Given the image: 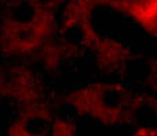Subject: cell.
<instances>
[{"label": "cell", "mask_w": 157, "mask_h": 136, "mask_svg": "<svg viewBox=\"0 0 157 136\" xmlns=\"http://www.w3.org/2000/svg\"><path fill=\"white\" fill-rule=\"evenodd\" d=\"M62 0H10L3 13L2 47L7 55H29L43 48L55 30Z\"/></svg>", "instance_id": "cell-1"}, {"label": "cell", "mask_w": 157, "mask_h": 136, "mask_svg": "<svg viewBox=\"0 0 157 136\" xmlns=\"http://www.w3.org/2000/svg\"><path fill=\"white\" fill-rule=\"evenodd\" d=\"M101 7L114 10L117 15L128 18L149 37L157 39V0H69L61 22L80 18Z\"/></svg>", "instance_id": "cell-3"}, {"label": "cell", "mask_w": 157, "mask_h": 136, "mask_svg": "<svg viewBox=\"0 0 157 136\" xmlns=\"http://www.w3.org/2000/svg\"><path fill=\"white\" fill-rule=\"evenodd\" d=\"M132 136H157V128L149 124H139L136 125Z\"/></svg>", "instance_id": "cell-4"}, {"label": "cell", "mask_w": 157, "mask_h": 136, "mask_svg": "<svg viewBox=\"0 0 157 136\" xmlns=\"http://www.w3.org/2000/svg\"><path fill=\"white\" fill-rule=\"evenodd\" d=\"M65 101L78 116L102 125H134L141 116L144 94L119 81H97L69 92Z\"/></svg>", "instance_id": "cell-2"}]
</instances>
